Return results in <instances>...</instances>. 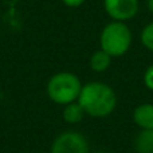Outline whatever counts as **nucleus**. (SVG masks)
<instances>
[{
	"mask_svg": "<svg viewBox=\"0 0 153 153\" xmlns=\"http://www.w3.org/2000/svg\"><path fill=\"white\" fill-rule=\"evenodd\" d=\"M137 153H153V129H143L134 140Z\"/></svg>",
	"mask_w": 153,
	"mask_h": 153,
	"instance_id": "nucleus-7",
	"label": "nucleus"
},
{
	"mask_svg": "<svg viewBox=\"0 0 153 153\" xmlns=\"http://www.w3.org/2000/svg\"><path fill=\"white\" fill-rule=\"evenodd\" d=\"M50 153H89V143L78 132H63L54 138Z\"/></svg>",
	"mask_w": 153,
	"mask_h": 153,
	"instance_id": "nucleus-4",
	"label": "nucleus"
},
{
	"mask_svg": "<svg viewBox=\"0 0 153 153\" xmlns=\"http://www.w3.org/2000/svg\"><path fill=\"white\" fill-rule=\"evenodd\" d=\"M144 83H145V86L148 87L149 90L153 91V65H151V66L145 70V74H144Z\"/></svg>",
	"mask_w": 153,
	"mask_h": 153,
	"instance_id": "nucleus-11",
	"label": "nucleus"
},
{
	"mask_svg": "<svg viewBox=\"0 0 153 153\" xmlns=\"http://www.w3.org/2000/svg\"><path fill=\"white\" fill-rule=\"evenodd\" d=\"M105 11L113 20L126 22L133 19L138 12V0H103Z\"/></svg>",
	"mask_w": 153,
	"mask_h": 153,
	"instance_id": "nucleus-5",
	"label": "nucleus"
},
{
	"mask_svg": "<svg viewBox=\"0 0 153 153\" xmlns=\"http://www.w3.org/2000/svg\"><path fill=\"white\" fill-rule=\"evenodd\" d=\"M47 95L53 102L59 105H69L78 101L82 83L79 78L73 73H56L47 82Z\"/></svg>",
	"mask_w": 153,
	"mask_h": 153,
	"instance_id": "nucleus-2",
	"label": "nucleus"
},
{
	"mask_svg": "<svg viewBox=\"0 0 153 153\" xmlns=\"http://www.w3.org/2000/svg\"><path fill=\"white\" fill-rule=\"evenodd\" d=\"M97 153H106V152H97Z\"/></svg>",
	"mask_w": 153,
	"mask_h": 153,
	"instance_id": "nucleus-14",
	"label": "nucleus"
},
{
	"mask_svg": "<svg viewBox=\"0 0 153 153\" xmlns=\"http://www.w3.org/2000/svg\"><path fill=\"white\" fill-rule=\"evenodd\" d=\"M141 43L145 48L153 51V22L148 23L141 31Z\"/></svg>",
	"mask_w": 153,
	"mask_h": 153,
	"instance_id": "nucleus-10",
	"label": "nucleus"
},
{
	"mask_svg": "<svg viewBox=\"0 0 153 153\" xmlns=\"http://www.w3.org/2000/svg\"><path fill=\"white\" fill-rule=\"evenodd\" d=\"M111 56L103 50H98L90 58V67L95 73H103L110 67Z\"/></svg>",
	"mask_w": 153,
	"mask_h": 153,
	"instance_id": "nucleus-8",
	"label": "nucleus"
},
{
	"mask_svg": "<svg viewBox=\"0 0 153 153\" xmlns=\"http://www.w3.org/2000/svg\"><path fill=\"white\" fill-rule=\"evenodd\" d=\"M85 116H86V113H85L83 108L79 105L78 101L66 105V108L63 109V113H62L63 120L69 124H78L83 120Z\"/></svg>",
	"mask_w": 153,
	"mask_h": 153,
	"instance_id": "nucleus-9",
	"label": "nucleus"
},
{
	"mask_svg": "<svg viewBox=\"0 0 153 153\" xmlns=\"http://www.w3.org/2000/svg\"><path fill=\"white\" fill-rule=\"evenodd\" d=\"M146 7L151 13H153V0H146Z\"/></svg>",
	"mask_w": 153,
	"mask_h": 153,
	"instance_id": "nucleus-13",
	"label": "nucleus"
},
{
	"mask_svg": "<svg viewBox=\"0 0 153 153\" xmlns=\"http://www.w3.org/2000/svg\"><path fill=\"white\" fill-rule=\"evenodd\" d=\"M63 1L65 5H67V7H71V8H75V7H79V5H82L86 0H62Z\"/></svg>",
	"mask_w": 153,
	"mask_h": 153,
	"instance_id": "nucleus-12",
	"label": "nucleus"
},
{
	"mask_svg": "<svg viewBox=\"0 0 153 153\" xmlns=\"http://www.w3.org/2000/svg\"><path fill=\"white\" fill-rule=\"evenodd\" d=\"M133 121L140 129H153V105L141 103L133 111Z\"/></svg>",
	"mask_w": 153,
	"mask_h": 153,
	"instance_id": "nucleus-6",
	"label": "nucleus"
},
{
	"mask_svg": "<svg viewBox=\"0 0 153 153\" xmlns=\"http://www.w3.org/2000/svg\"><path fill=\"white\" fill-rule=\"evenodd\" d=\"M78 102L87 116L102 118L114 111L117 106V95L108 83L94 81L82 85Z\"/></svg>",
	"mask_w": 153,
	"mask_h": 153,
	"instance_id": "nucleus-1",
	"label": "nucleus"
},
{
	"mask_svg": "<svg viewBox=\"0 0 153 153\" xmlns=\"http://www.w3.org/2000/svg\"><path fill=\"white\" fill-rule=\"evenodd\" d=\"M101 50L108 53L111 58H118L128 53L132 45V31L124 22L106 24L100 36Z\"/></svg>",
	"mask_w": 153,
	"mask_h": 153,
	"instance_id": "nucleus-3",
	"label": "nucleus"
}]
</instances>
